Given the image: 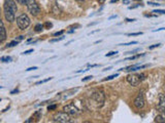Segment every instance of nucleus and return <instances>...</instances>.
Returning <instances> with one entry per match:
<instances>
[{
  "mask_svg": "<svg viewBox=\"0 0 165 123\" xmlns=\"http://www.w3.org/2000/svg\"><path fill=\"white\" fill-rule=\"evenodd\" d=\"M40 116H41V113H40V111H37L34 115L32 116L31 118H29L28 120H26V122L28 123V122H32V121H38L39 118H40Z\"/></svg>",
  "mask_w": 165,
  "mask_h": 123,
  "instance_id": "13",
  "label": "nucleus"
},
{
  "mask_svg": "<svg viewBox=\"0 0 165 123\" xmlns=\"http://www.w3.org/2000/svg\"><path fill=\"white\" fill-rule=\"evenodd\" d=\"M37 69V67H33V68H28L26 70V71H32V70H36Z\"/></svg>",
  "mask_w": 165,
  "mask_h": 123,
  "instance_id": "34",
  "label": "nucleus"
},
{
  "mask_svg": "<svg viewBox=\"0 0 165 123\" xmlns=\"http://www.w3.org/2000/svg\"><path fill=\"white\" fill-rule=\"evenodd\" d=\"M157 110L159 112L165 111V94H159V104L157 106Z\"/></svg>",
  "mask_w": 165,
  "mask_h": 123,
  "instance_id": "10",
  "label": "nucleus"
},
{
  "mask_svg": "<svg viewBox=\"0 0 165 123\" xmlns=\"http://www.w3.org/2000/svg\"><path fill=\"white\" fill-rule=\"evenodd\" d=\"M92 78H93V76H87V77L82 79V81H88V80H91Z\"/></svg>",
  "mask_w": 165,
  "mask_h": 123,
  "instance_id": "24",
  "label": "nucleus"
},
{
  "mask_svg": "<svg viewBox=\"0 0 165 123\" xmlns=\"http://www.w3.org/2000/svg\"><path fill=\"white\" fill-rule=\"evenodd\" d=\"M63 111L66 112V113H68L70 116H75V115H77L80 113V110L75 107V104H68V105H66L65 107L63 108Z\"/></svg>",
  "mask_w": 165,
  "mask_h": 123,
  "instance_id": "8",
  "label": "nucleus"
},
{
  "mask_svg": "<svg viewBox=\"0 0 165 123\" xmlns=\"http://www.w3.org/2000/svg\"><path fill=\"white\" fill-rule=\"evenodd\" d=\"M27 8H28L29 12L32 15H38L39 12H40V8H39V5L38 3L36 2V0H28V3H27Z\"/></svg>",
  "mask_w": 165,
  "mask_h": 123,
  "instance_id": "3",
  "label": "nucleus"
},
{
  "mask_svg": "<svg viewBox=\"0 0 165 123\" xmlns=\"http://www.w3.org/2000/svg\"><path fill=\"white\" fill-rule=\"evenodd\" d=\"M76 1H79V2H84L85 0H76Z\"/></svg>",
  "mask_w": 165,
  "mask_h": 123,
  "instance_id": "38",
  "label": "nucleus"
},
{
  "mask_svg": "<svg viewBox=\"0 0 165 123\" xmlns=\"http://www.w3.org/2000/svg\"><path fill=\"white\" fill-rule=\"evenodd\" d=\"M30 52H33V49H28V51H26L24 52V55H28V54H30Z\"/></svg>",
  "mask_w": 165,
  "mask_h": 123,
  "instance_id": "33",
  "label": "nucleus"
},
{
  "mask_svg": "<svg viewBox=\"0 0 165 123\" xmlns=\"http://www.w3.org/2000/svg\"><path fill=\"white\" fill-rule=\"evenodd\" d=\"M57 108V106L56 105H52V106H49L48 109H49V111H52V110H55Z\"/></svg>",
  "mask_w": 165,
  "mask_h": 123,
  "instance_id": "26",
  "label": "nucleus"
},
{
  "mask_svg": "<svg viewBox=\"0 0 165 123\" xmlns=\"http://www.w3.org/2000/svg\"><path fill=\"white\" fill-rule=\"evenodd\" d=\"M52 77H50V78H46V79H45V80H40V81H37L35 83L36 85H39V84H42V83H46V82H48V81H50V80H52Z\"/></svg>",
  "mask_w": 165,
  "mask_h": 123,
  "instance_id": "18",
  "label": "nucleus"
},
{
  "mask_svg": "<svg viewBox=\"0 0 165 123\" xmlns=\"http://www.w3.org/2000/svg\"><path fill=\"white\" fill-rule=\"evenodd\" d=\"M160 45H161L160 43H158V44H154V45H152V46H150L149 49H154V48H156V47H158V46H160Z\"/></svg>",
  "mask_w": 165,
  "mask_h": 123,
  "instance_id": "28",
  "label": "nucleus"
},
{
  "mask_svg": "<svg viewBox=\"0 0 165 123\" xmlns=\"http://www.w3.org/2000/svg\"><path fill=\"white\" fill-rule=\"evenodd\" d=\"M155 14H160V15H164L165 14V11H162V9H155L153 11Z\"/></svg>",
  "mask_w": 165,
  "mask_h": 123,
  "instance_id": "21",
  "label": "nucleus"
},
{
  "mask_svg": "<svg viewBox=\"0 0 165 123\" xmlns=\"http://www.w3.org/2000/svg\"><path fill=\"white\" fill-rule=\"evenodd\" d=\"M116 54H118L117 51H110V52H109V54H106L105 56H112V55H114Z\"/></svg>",
  "mask_w": 165,
  "mask_h": 123,
  "instance_id": "25",
  "label": "nucleus"
},
{
  "mask_svg": "<svg viewBox=\"0 0 165 123\" xmlns=\"http://www.w3.org/2000/svg\"><path fill=\"white\" fill-rule=\"evenodd\" d=\"M155 122H165V111H162L155 118Z\"/></svg>",
  "mask_w": 165,
  "mask_h": 123,
  "instance_id": "14",
  "label": "nucleus"
},
{
  "mask_svg": "<svg viewBox=\"0 0 165 123\" xmlns=\"http://www.w3.org/2000/svg\"><path fill=\"white\" fill-rule=\"evenodd\" d=\"M18 44H19V41L13 40V41H12V42L7 43V45H6V47H13V46H16V45H18Z\"/></svg>",
  "mask_w": 165,
  "mask_h": 123,
  "instance_id": "16",
  "label": "nucleus"
},
{
  "mask_svg": "<svg viewBox=\"0 0 165 123\" xmlns=\"http://www.w3.org/2000/svg\"><path fill=\"white\" fill-rule=\"evenodd\" d=\"M30 23L31 22H30L29 16L25 14H22L17 18V25H18V27L21 30H25L28 28L30 26Z\"/></svg>",
  "mask_w": 165,
  "mask_h": 123,
  "instance_id": "1",
  "label": "nucleus"
},
{
  "mask_svg": "<svg viewBox=\"0 0 165 123\" xmlns=\"http://www.w3.org/2000/svg\"><path fill=\"white\" fill-rule=\"evenodd\" d=\"M93 99L95 101L98 106H102L104 101H105V95H104V92L102 90H97L93 94Z\"/></svg>",
  "mask_w": 165,
  "mask_h": 123,
  "instance_id": "5",
  "label": "nucleus"
},
{
  "mask_svg": "<svg viewBox=\"0 0 165 123\" xmlns=\"http://www.w3.org/2000/svg\"><path fill=\"white\" fill-rule=\"evenodd\" d=\"M6 39V30L3 22H1V29H0V42H3Z\"/></svg>",
  "mask_w": 165,
  "mask_h": 123,
  "instance_id": "11",
  "label": "nucleus"
},
{
  "mask_svg": "<svg viewBox=\"0 0 165 123\" xmlns=\"http://www.w3.org/2000/svg\"><path fill=\"white\" fill-rule=\"evenodd\" d=\"M149 4L150 5H153V6H159L160 5L159 3H153V2H149Z\"/></svg>",
  "mask_w": 165,
  "mask_h": 123,
  "instance_id": "32",
  "label": "nucleus"
},
{
  "mask_svg": "<svg viewBox=\"0 0 165 123\" xmlns=\"http://www.w3.org/2000/svg\"><path fill=\"white\" fill-rule=\"evenodd\" d=\"M17 2L19 3V4H22V5H25L28 3V0H16Z\"/></svg>",
  "mask_w": 165,
  "mask_h": 123,
  "instance_id": "20",
  "label": "nucleus"
},
{
  "mask_svg": "<svg viewBox=\"0 0 165 123\" xmlns=\"http://www.w3.org/2000/svg\"><path fill=\"white\" fill-rule=\"evenodd\" d=\"M143 33L141 32H137V33H130V34H128V36H138V35H141Z\"/></svg>",
  "mask_w": 165,
  "mask_h": 123,
  "instance_id": "23",
  "label": "nucleus"
},
{
  "mask_svg": "<svg viewBox=\"0 0 165 123\" xmlns=\"http://www.w3.org/2000/svg\"><path fill=\"white\" fill-rule=\"evenodd\" d=\"M137 43V41H132V42H129V43H125V44H121V45H125V46H127V45H132V44H136Z\"/></svg>",
  "mask_w": 165,
  "mask_h": 123,
  "instance_id": "27",
  "label": "nucleus"
},
{
  "mask_svg": "<svg viewBox=\"0 0 165 123\" xmlns=\"http://www.w3.org/2000/svg\"><path fill=\"white\" fill-rule=\"evenodd\" d=\"M133 105L137 110H140L144 107V105H146V99H144V94L143 91L139 92L138 95L135 98V99H134V102H133Z\"/></svg>",
  "mask_w": 165,
  "mask_h": 123,
  "instance_id": "4",
  "label": "nucleus"
},
{
  "mask_svg": "<svg viewBox=\"0 0 165 123\" xmlns=\"http://www.w3.org/2000/svg\"><path fill=\"white\" fill-rule=\"evenodd\" d=\"M63 37H60V38H56V39H52L51 42H56V41H60V40H62Z\"/></svg>",
  "mask_w": 165,
  "mask_h": 123,
  "instance_id": "31",
  "label": "nucleus"
},
{
  "mask_svg": "<svg viewBox=\"0 0 165 123\" xmlns=\"http://www.w3.org/2000/svg\"><path fill=\"white\" fill-rule=\"evenodd\" d=\"M127 82L132 86H137L141 82L138 74H130L126 77Z\"/></svg>",
  "mask_w": 165,
  "mask_h": 123,
  "instance_id": "6",
  "label": "nucleus"
},
{
  "mask_svg": "<svg viewBox=\"0 0 165 123\" xmlns=\"http://www.w3.org/2000/svg\"><path fill=\"white\" fill-rule=\"evenodd\" d=\"M3 15H4V18L6 21L9 23H12L13 21H16V14L8 11V9H3Z\"/></svg>",
  "mask_w": 165,
  "mask_h": 123,
  "instance_id": "9",
  "label": "nucleus"
},
{
  "mask_svg": "<svg viewBox=\"0 0 165 123\" xmlns=\"http://www.w3.org/2000/svg\"><path fill=\"white\" fill-rule=\"evenodd\" d=\"M63 33H64V31H63V30H62V31L56 32V33H55V34H54V36H60V35H62V34H63Z\"/></svg>",
  "mask_w": 165,
  "mask_h": 123,
  "instance_id": "29",
  "label": "nucleus"
},
{
  "mask_svg": "<svg viewBox=\"0 0 165 123\" xmlns=\"http://www.w3.org/2000/svg\"><path fill=\"white\" fill-rule=\"evenodd\" d=\"M149 65H143V66H139V65H134V66H130V67L126 68V71H136V70H140L143 68H147Z\"/></svg>",
  "mask_w": 165,
  "mask_h": 123,
  "instance_id": "12",
  "label": "nucleus"
},
{
  "mask_svg": "<svg viewBox=\"0 0 165 123\" xmlns=\"http://www.w3.org/2000/svg\"><path fill=\"white\" fill-rule=\"evenodd\" d=\"M124 3H129V0H124Z\"/></svg>",
  "mask_w": 165,
  "mask_h": 123,
  "instance_id": "37",
  "label": "nucleus"
},
{
  "mask_svg": "<svg viewBox=\"0 0 165 123\" xmlns=\"http://www.w3.org/2000/svg\"><path fill=\"white\" fill-rule=\"evenodd\" d=\"M23 39H24V36H22V35H21V36H19V37H17V38H16V40L20 42L21 40H23Z\"/></svg>",
  "mask_w": 165,
  "mask_h": 123,
  "instance_id": "30",
  "label": "nucleus"
},
{
  "mask_svg": "<svg viewBox=\"0 0 165 123\" xmlns=\"http://www.w3.org/2000/svg\"><path fill=\"white\" fill-rule=\"evenodd\" d=\"M19 90H18V89H15V90H12V94H16V92H18Z\"/></svg>",
  "mask_w": 165,
  "mask_h": 123,
  "instance_id": "36",
  "label": "nucleus"
},
{
  "mask_svg": "<svg viewBox=\"0 0 165 123\" xmlns=\"http://www.w3.org/2000/svg\"><path fill=\"white\" fill-rule=\"evenodd\" d=\"M11 61H12L11 56H2V58H1V62H3V63H8Z\"/></svg>",
  "mask_w": 165,
  "mask_h": 123,
  "instance_id": "17",
  "label": "nucleus"
},
{
  "mask_svg": "<svg viewBox=\"0 0 165 123\" xmlns=\"http://www.w3.org/2000/svg\"><path fill=\"white\" fill-rule=\"evenodd\" d=\"M43 28H45V26L43 25H41V24H37L35 26V32H41L42 30H43Z\"/></svg>",
  "mask_w": 165,
  "mask_h": 123,
  "instance_id": "15",
  "label": "nucleus"
},
{
  "mask_svg": "<svg viewBox=\"0 0 165 123\" xmlns=\"http://www.w3.org/2000/svg\"><path fill=\"white\" fill-rule=\"evenodd\" d=\"M53 120L55 122H59V123H67L71 121V118H70V115L66 112H59L56 113L53 117Z\"/></svg>",
  "mask_w": 165,
  "mask_h": 123,
  "instance_id": "2",
  "label": "nucleus"
},
{
  "mask_svg": "<svg viewBox=\"0 0 165 123\" xmlns=\"http://www.w3.org/2000/svg\"><path fill=\"white\" fill-rule=\"evenodd\" d=\"M118 76V74H114V75H110V76H109V77H106V78H104L102 81H107V80H112V79H114V78H116Z\"/></svg>",
  "mask_w": 165,
  "mask_h": 123,
  "instance_id": "19",
  "label": "nucleus"
},
{
  "mask_svg": "<svg viewBox=\"0 0 165 123\" xmlns=\"http://www.w3.org/2000/svg\"><path fill=\"white\" fill-rule=\"evenodd\" d=\"M104 1H105V0H98V2L100 3V4H102V3H104Z\"/></svg>",
  "mask_w": 165,
  "mask_h": 123,
  "instance_id": "35",
  "label": "nucleus"
},
{
  "mask_svg": "<svg viewBox=\"0 0 165 123\" xmlns=\"http://www.w3.org/2000/svg\"><path fill=\"white\" fill-rule=\"evenodd\" d=\"M117 1H118V0H112V1H110V2L114 3V2H117Z\"/></svg>",
  "mask_w": 165,
  "mask_h": 123,
  "instance_id": "39",
  "label": "nucleus"
},
{
  "mask_svg": "<svg viewBox=\"0 0 165 123\" xmlns=\"http://www.w3.org/2000/svg\"><path fill=\"white\" fill-rule=\"evenodd\" d=\"M3 9H8L12 12L18 11V7H17V3L13 0H4V4H3Z\"/></svg>",
  "mask_w": 165,
  "mask_h": 123,
  "instance_id": "7",
  "label": "nucleus"
},
{
  "mask_svg": "<svg viewBox=\"0 0 165 123\" xmlns=\"http://www.w3.org/2000/svg\"><path fill=\"white\" fill-rule=\"evenodd\" d=\"M45 27H46V29H50V28H52V27H53V25L51 24V23L46 22V24H45Z\"/></svg>",
  "mask_w": 165,
  "mask_h": 123,
  "instance_id": "22",
  "label": "nucleus"
}]
</instances>
